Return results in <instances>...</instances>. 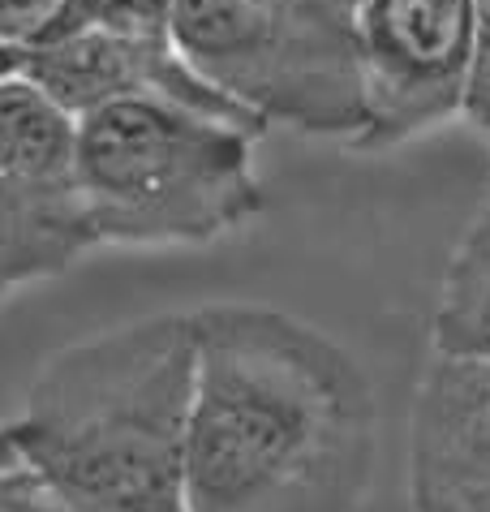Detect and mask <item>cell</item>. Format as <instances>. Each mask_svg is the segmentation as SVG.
<instances>
[{
    "mask_svg": "<svg viewBox=\"0 0 490 512\" xmlns=\"http://www.w3.org/2000/svg\"><path fill=\"white\" fill-rule=\"evenodd\" d=\"M65 0H0V44L9 48H35L43 31L56 22Z\"/></svg>",
    "mask_w": 490,
    "mask_h": 512,
    "instance_id": "cell-11",
    "label": "cell"
},
{
    "mask_svg": "<svg viewBox=\"0 0 490 512\" xmlns=\"http://www.w3.org/2000/svg\"><path fill=\"white\" fill-rule=\"evenodd\" d=\"M250 125L164 95L74 117L78 181L99 246H207L263 211Z\"/></svg>",
    "mask_w": 490,
    "mask_h": 512,
    "instance_id": "cell-3",
    "label": "cell"
},
{
    "mask_svg": "<svg viewBox=\"0 0 490 512\" xmlns=\"http://www.w3.org/2000/svg\"><path fill=\"white\" fill-rule=\"evenodd\" d=\"M168 18H172V0H65L56 22L43 31V39H61V35L86 31V26L168 35Z\"/></svg>",
    "mask_w": 490,
    "mask_h": 512,
    "instance_id": "cell-10",
    "label": "cell"
},
{
    "mask_svg": "<svg viewBox=\"0 0 490 512\" xmlns=\"http://www.w3.org/2000/svg\"><path fill=\"white\" fill-rule=\"evenodd\" d=\"M194 319L155 315L61 349L9 422L26 469L78 512H190Z\"/></svg>",
    "mask_w": 490,
    "mask_h": 512,
    "instance_id": "cell-2",
    "label": "cell"
},
{
    "mask_svg": "<svg viewBox=\"0 0 490 512\" xmlns=\"http://www.w3.org/2000/svg\"><path fill=\"white\" fill-rule=\"evenodd\" d=\"M168 35L181 61L254 121L349 142L362 130L357 18L258 0H172Z\"/></svg>",
    "mask_w": 490,
    "mask_h": 512,
    "instance_id": "cell-4",
    "label": "cell"
},
{
    "mask_svg": "<svg viewBox=\"0 0 490 512\" xmlns=\"http://www.w3.org/2000/svg\"><path fill=\"white\" fill-rule=\"evenodd\" d=\"M13 74H22V52L9 48V44H0V82L13 78Z\"/></svg>",
    "mask_w": 490,
    "mask_h": 512,
    "instance_id": "cell-15",
    "label": "cell"
},
{
    "mask_svg": "<svg viewBox=\"0 0 490 512\" xmlns=\"http://www.w3.org/2000/svg\"><path fill=\"white\" fill-rule=\"evenodd\" d=\"M0 512H78L22 461L0 469Z\"/></svg>",
    "mask_w": 490,
    "mask_h": 512,
    "instance_id": "cell-12",
    "label": "cell"
},
{
    "mask_svg": "<svg viewBox=\"0 0 490 512\" xmlns=\"http://www.w3.org/2000/svg\"><path fill=\"white\" fill-rule=\"evenodd\" d=\"M18 465V448H13V435H9V422H0V469Z\"/></svg>",
    "mask_w": 490,
    "mask_h": 512,
    "instance_id": "cell-16",
    "label": "cell"
},
{
    "mask_svg": "<svg viewBox=\"0 0 490 512\" xmlns=\"http://www.w3.org/2000/svg\"><path fill=\"white\" fill-rule=\"evenodd\" d=\"M486 130H490V125H486Z\"/></svg>",
    "mask_w": 490,
    "mask_h": 512,
    "instance_id": "cell-17",
    "label": "cell"
},
{
    "mask_svg": "<svg viewBox=\"0 0 490 512\" xmlns=\"http://www.w3.org/2000/svg\"><path fill=\"white\" fill-rule=\"evenodd\" d=\"M258 5L306 9V13H331V18H357V5H362V0H258Z\"/></svg>",
    "mask_w": 490,
    "mask_h": 512,
    "instance_id": "cell-14",
    "label": "cell"
},
{
    "mask_svg": "<svg viewBox=\"0 0 490 512\" xmlns=\"http://www.w3.org/2000/svg\"><path fill=\"white\" fill-rule=\"evenodd\" d=\"M430 340L435 353L448 358L490 362V198L448 263L435 319H430Z\"/></svg>",
    "mask_w": 490,
    "mask_h": 512,
    "instance_id": "cell-9",
    "label": "cell"
},
{
    "mask_svg": "<svg viewBox=\"0 0 490 512\" xmlns=\"http://www.w3.org/2000/svg\"><path fill=\"white\" fill-rule=\"evenodd\" d=\"M99 246L78 181L74 117L35 82H0V297Z\"/></svg>",
    "mask_w": 490,
    "mask_h": 512,
    "instance_id": "cell-5",
    "label": "cell"
},
{
    "mask_svg": "<svg viewBox=\"0 0 490 512\" xmlns=\"http://www.w3.org/2000/svg\"><path fill=\"white\" fill-rule=\"evenodd\" d=\"M473 52L469 0H362L357 56L366 121L353 147H400L460 117L469 104Z\"/></svg>",
    "mask_w": 490,
    "mask_h": 512,
    "instance_id": "cell-6",
    "label": "cell"
},
{
    "mask_svg": "<svg viewBox=\"0 0 490 512\" xmlns=\"http://www.w3.org/2000/svg\"><path fill=\"white\" fill-rule=\"evenodd\" d=\"M194 319L190 512H353L374 469V396L310 323L250 302Z\"/></svg>",
    "mask_w": 490,
    "mask_h": 512,
    "instance_id": "cell-1",
    "label": "cell"
},
{
    "mask_svg": "<svg viewBox=\"0 0 490 512\" xmlns=\"http://www.w3.org/2000/svg\"><path fill=\"white\" fill-rule=\"evenodd\" d=\"M469 9H473V39H478V52H473V82H469L465 117L478 121L486 130L490 125V0H469Z\"/></svg>",
    "mask_w": 490,
    "mask_h": 512,
    "instance_id": "cell-13",
    "label": "cell"
},
{
    "mask_svg": "<svg viewBox=\"0 0 490 512\" xmlns=\"http://www.w3.org/2000/svg\"><path fill=\"white\" fill-rule=\"evenodd\" d=\"M413 512H490V362L435 353L409 418Z\"/></svg>",
    "mask_w": 490,
    "mask_h": 512,
    "instance_id": "cell-8",
    "label": "cell"
},
{
    "mask_svg": "<svg viewBox=\"0 0 490 512\" xmlns=\"http://www.w3.org/2000/svg\"><path fill=\"white\" fill-rule=\"evenodd\" d=\"M22 78L35 82L69 117H82V112L125 95H164L198 112H211V117H224L267 134L263 121L241 112L233 99H224L215 87H207L181 61L172 35H155V31L86 26V31L61 35V39H43V44L22 52Z\"/></svg>",
    "mask_w": 490,
    "mask_h": 512,
    "instance_id": "cell-7",
    "label": "cell"
}]
</instances>
